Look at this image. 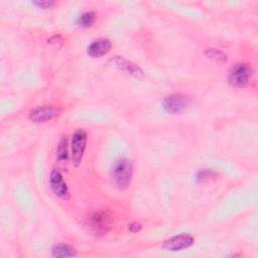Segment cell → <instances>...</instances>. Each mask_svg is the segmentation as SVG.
<instances>
[{
  "label": "cell",
  "instance_id": "6da1fadb",
  "mask_svg": "<svg viewBox=\"0 0 258 258\" xmlns=\"http://www.w3.org/2000/svg\"><path fill=\"white\" fill-rule=\"evenodd\" d=\"M111 174L114 183L119 188H126L130 184L133 175L132 161L126 157H121L117 159L113 164Z\"/></svg>",
  "mask_w": 258,
  "mask_h": 258
},
{
  "label": "cell",
  "instance_id": "7a4b0ae2",
  "mask_svg": "<svg viewBox=\"0 0 258 258\" xmlns=\"http://www.w3.org/2000/svg\"><path fill=\"white\" fill-rule=\"evenodd\" d=\"M113 224V216L110 212L101 210L90 215L87 220L89 230L96 236H103L108 233Z\"/></svg>",
  "mask_w": 258,
  "mask_h": 258
},
{
  "label": "cell",
  "instance_id": "3957f363",
  "mask_svg": "<svg viewBox=\"0 0 258 258\" xmlns=\"http://www.w3.org/2000/svg\"><path fill=\"white\" fill-rule=\"evenodd\" d=\"M253 76V69L247 62L235 64L229 72L228 81L231 86L236 88H244L248 85Z\"/></svg>",
  "mask_w": 258,
  "mask_h": 258
},
{
  "label": "cell",
  "instance_id": "277c9868",
  "mask_svg": "<svg viewBox=\"0 0 258 258\" xmlns=\"http://www.w3.org/2000/svg\"><path fill=\"white\" fill-rule=\"evenodd\" d=\"M191 98L188 95L175 93L166 96L162 101L163 109L172 115H176L184 111L190 104Z\"/></svg>",
  "mask_w": 258,
  "mask_h": 258
},
{
  "label": "cell",
  "instance_id": "5b68a950",
  "mask_svg": "<svg viewBox=\"0 0 258 258\" xmlns=\"http://www.w3.org/2000/svg\"><path fill=\"white\" fill-rule=\"evenodd\" d=\"M87 132L83 129H78L74 132L71 141V158L72 163L77 167L82 161L86 145H87Z\"/></svg>",
  "mask_w": 258,
  "mask_h": 258
},
{
  "label": "cell",
  "instance_id": "8992f818",
  "mask_svg": "<svg viewBox=\"0 0 258 258\" xmlns=\"http://www.w3.org/2000/svg\"><path fill=\"white\" fill-rule=\"evenodd\" d=\"M49 187L54 196L61 200L70 199V191L62 174L57 169H52L49 174Z\"/></svg>",
  "mask_w": 258,
  "mask_h": 258
},
{
  "label": "cell",
  "instance_id": "52a82bcc",
  "mask_svg": "<svg viewBox=\"0 0 258 258\" xmlns=\"http://www.w3.org/2000/svg\"><path fill=\"white\" fill-rule=\"evenodd\" d=\"M59 108L53 105L39 106L29 112V119L34 123H44L59 115Z\"/></svg>",
  "mask_w": 258,
  "mask_h": 258
},
{
  "label": "cell",
  "instance_id": "ba28073f",
  "mask_svg": "<svg viewBox=\"0 0 258 258\" xmlns=\"http://www.w3.org/2000/svg\"><path fill=\"white\" fill-rule=\"evenodd\" d=\"M195 243V238L189 234H179L170 237L169 239L165 240L162 244V247L171 252L181 251L183 249L189 248Z\"/></svg>",
  "mask_w": 258,
  "mask_h": 258
},
{
  "label": "cell",
  "instance_id": "9c48e42d",
  "mask_svg": "<svg viewBox=\"0 0 258 258\" xmlns=\"http://www.w3.org/2000/svg\"><path fill=\"white\" fill-rule=\"evenodd\" d=\"M109 62H112V64L114 67H116L120 71H122V72H124V73H126V74H128L132 77H135V78L143 77V72L139 67H137L135 63L125 59L122 56L116 55V56L112 57L109 60Z\"/></svg>",
  "mask_w": 258,
  "mask_h": 258
},
{
  "label": "cell",
  "instance_id": "30bf717a",
  "mask_svg": "<svg viewBox=\"0 0 258 258\" xmlns=\"http://www.w3.org/2000/svg\"><path fill=\"white\" fill-rule=\"evenodd\" d=\"M112 47V42L108 38H99L93 41L87 49L88 54L91 57H101L107 54Z\"/></svg>",
  "mask_w": 258,
  "mask_h": 258
},
{
  "label": "cell",
  "instance_id": "8fae6325",
  "mask_svg": "<svg viewBox=\"0 0 258 258\" xmlns=\"http://www.w3.org/2000/svg\"><path fill=\"white\" fill-rule=\"evenodd\" d=\"M51 255L53 257H72L77 255L76 249L69 244H56L51 249Z\"/></svg>",
  "mask_w": 258,
  "mask_h": 258
},
{
  "label": "cell",
  "instance_id": "7c38bea8",
  "mask_svg": "<svg viewBox=\"0 0 258 258\" xmlns=\"http://www.w3.org/2000/svg\"><path fill=\"white\" fill-rule=\"evenodd\" d=\"M95 20H96V13L93 11H88L78 17L77 23L79 26L87 28V27L92 26L94 24Z\"/></svg>",
  "mask_w": 258,
  "mask_h": 258
},
{
  "label": "cell",
  "instance_id": "4fadbf2b",
  "mask_svg": "<svg viewBox=\"0 0 258 258\" xmlns=\"http://www.w3.org/2000/svg\"><path fill=\"white\" fill-rule=\"evenodd\" d=\"M69 152H68V140L66 136H62L58 142L57 149H56V158L59 162H64L68 159Z\"/></svg>",
  "mask_w": 258,
  "mask_h": 258
},
{
  "label": "cell",
  "instance_id": "5bb4252c",
  "mask_svg": "<svg viewBox=\"0 0 258 258\" xmlns=\"http://www.w3.org/2000/svg\"><path fill=\"white\" fill-rule=\"evenodd\" d=\"M205 55L213 60L220 61V62H224L227 60V55L223 51H221L217 48H213V47L207 48L205 50Z\"/></svg>",
  "mask_w": 258,
  "mask_h": 258
},
{
  "label": "cell",
  "instance_id": "9a60e30c",
  "mask_svg": "<svg viewBox=\"0 0 258 258\" xmlns=\"http://www.w3.org/2000/svg\"><path fill=\"white\" fill-rule=\"evenodd\" d=\"M215 174L214 171L212 170H208V169H203L201 171L198 172L197 174V180L198 181H204V180H207V179H210L211 177H213Z\"/></svg>",
  "mask_w": 258,
  "mask_h": 258
},
{
  "label": "cell",
  "instance_id": "2e32d148",
  "mask_svg": "<svg viewBox=\"0 0 258 258\" xmlns=\"http://www.w3.org/2000/svg\"><path fill=\"white\" fill-rule=\"evenodd\" d=\"M33 5L37 6L38 8H42V9H47V8H51L55 2L54 1H47V0H42V1H33L32 2Z\"/></svg>",
  "mask_w": 258,
  "mask_h": 258
},
{
  "label": "cell",
  "instance_id": "e0dca14e",
  "mask_svg": "<svg viewBox=\"0 0 258 258\" xmlns=\"http://www.w3.org/2000/svg\"><path fill=\"white\" fill-rule=\"evenodd\" d=\"M128 229L132 233H137V232H139L142 229V225L140 223H138V222H133V223H131L129 225Z\"/></svg>",
  "mask_w": 258,
  "mask_h": 258
}]
</instances>
